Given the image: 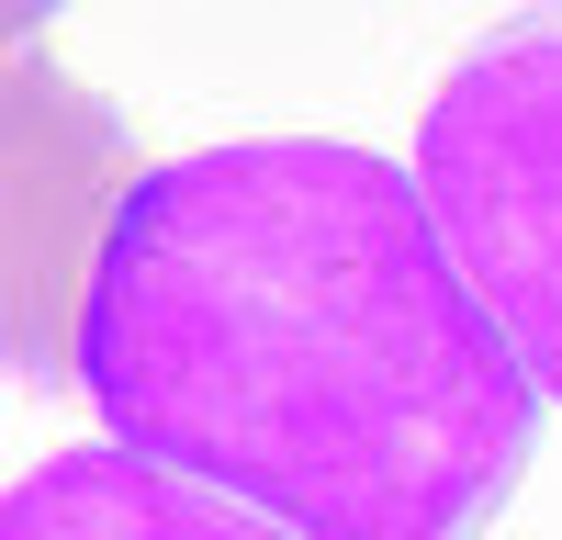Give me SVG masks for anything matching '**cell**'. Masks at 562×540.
Here are the masks:
<instances>
[{"mask_svg":"<svg viewBox=\"0 0 562 540\" xmlns=\"http://www.w3.org/2000/svg\"><path fill=\"white\" fill-rule=\"evenodd\" d=\"M416 180L461 282L562 405V0H529L450 68L416 135Z\"/></svg>","mask_w":562,"mask_h":540,"instance_id":"cell-2","label":"cell"},{"mask_svg":"<svg viewBox=\"0 0 562 540\" xmlns=\"http://www.w3.org/2000/svg\"><path fill=\"white\" fill-rule=\"evenodd\" d=\"M135 135L113 102L23 45L12 57V180H0V270H12V360L23 383L79 372V315L102 282V248L135 203Z\"/></svg>","mask_w":562,"mask_h":540,"instance_id":"cell-3","label":"cell"},{"mask_svg":"<svg viewBox=\"0 0 562 540\" xmlns=\"http://www.w3.org/2000/svg\"><path fill=\"white\" fill-rule=\"evenodd\" d=\"M113 450L304 540H473L540 450V383L461 282L428 180L248 135L135 180L79 315Z\"/></svg>","mask_w":562,"mask_h":540,"instance_id":"cell-1","label":"cell"},{"mask_svg":"<svg viewBox=\"0 0 562 540\" xmlns=\"http://www.w3.org/2000/svg\"><path fill=\"white\" fill-rule=\"evenodd\" d=\"M0 540H304V529L147 450H57L0 495Z\"/></svg>","mask_w":562,"mask_h":540,"instance_id":"cell-4","label":"cell"}]
</instances>
